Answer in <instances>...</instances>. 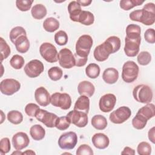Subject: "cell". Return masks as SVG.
<instances>
[{
	"label": "cell",
	"instance_id": "ee69618b",
	"mask_svg": "<svg viewBox=\"0 0 155 155\" xmlns=\"http://www.w3.org/2000/svg\"><path fill=\"white\" fill-rule=\"evenodd\" d=\"M33 0H17L16 1V7L22 12H27L31 7Z\"/></svg>",
	"mask_w": 155,
	"mask_h": 155
},
{
	"label": "cell",
	"instance_id": "d4e9b609",
	"mask_svg": "<svg viewBox=\"0 0 155 155\" xmlns=\"http://www.w3.org/2000/svg\"><path fill=\"white\" fill-rule=\"evenodd\" d=\"M137 114L142 116L147 120L153 117L155 115V106L153 104L148 103L146 105L139 108Z\"/></svg>",
	"mask_w": 155,
	"mask_h": 155
},
{
	"label": "cell",
	"instance_id": "1f68e13d",
	"mask_svg": "<svg viewBox=\"0 0 155 155\" xmlns=\"http://www.w3.org/2000/svg\"><path fill=\"white\" fill-rule=\"evenodd\" d=\"M100 67L95 63H91L87 65L85 68L86 75L91 79L97 78L100 74Z\"/></svg>",
	"mask_w": 155,
	"mask_h": 155
},
{
	"label": "cell",
	"instance_id": "5bb4252c",
	"mask_svg": "<svg viewBox=\"0 0 155 155\" xmlns=\"http://www.w3.org/2000/svg\"><path fill=\"white\" fill-rule=\"evenodd\" d=\"M88 114L86 113L73 110L67 113V116L69 119L71 124L78 127H85L88 124Z\"/></svg>",
	"mask_w": 155,
	"mask_h": 155
},
{
	"label": "cell",
	"instance_id": "7402d4cb",
	"mask_svg": "<svg viewBox=\"0 0 155 155\" xmlns=\"http://www.w3.org/2000/svg\"><path fill=\"white\" fill-rule=\"evenodd\" d=\"M68 11L70 18L74 22H78V18L82 12L81 5L76 1H71L68 5Z\"/></svg>",
	"mask_w": 155,
	"mask_h": 155
},
{
	"label": "cell",
	"instance_id": "d590c367",
	"mask_svg": "<svg viewBox=\"0 0 155 155\" xmlns=\"http://www.w3.org/2000/svg\"><path fill=\"white\" fill-rule=\"evenodd\" d=\"M0 50H1V61L7 59L10 54V48L6 41L2 38H0Z\"/></svg>",
	"mask_w": 155,
	"mask_h": 155
},
{
	"label": "cell",
	"instance_id": "44dd1931",
	"mask_svg": "<svg viewBox=\"0 0 155 155\" xmlns=\"http://www.w3.org/2000/svg\"><path fill=\"white\" fill-rule=\"evenodd\" d=\"M119 78V72L114 68H107L102 74V79L105 82L108 84H113L117 82Z\"/></svg>",
	"mask_w": 155,
	"mask_h": 155
},
{
	"label": "cell",
	"instance_id": "d6986e66",
	"mask_svg": "<svg viewBox=\"0 0 155 155\" xmlns=\"http://www.w3.org/2000/svg\"><path fill=\"white\" fill-rule=\"evenodd\" d=\"M91 141L93 145L100 150L107 148L110 143L108 137L105 134L101 133L94 134L91 138Z\"/></svg>",
	"mask_w": 155,
	"mask_h": 155
},
{
	"label": "cell",
	"instance_id": "b9f144b4",
	"mask_svg": "<svg viewBox=\"0 0 155 155\" xmlns=\"http://www.w3.org/2000/svg\"><path fill=\"white\" fill-rule=\"evenodd\" d=\"M137 60L140 65H147L149 64L151 61V54L147 51H141L139 53L137 57Z\"/></svg>",
	"mask_w": 155,
	"mask_h": 155
},
{
	"label": "cell",
	"instance_id": "6da1fadb",
	"mask_svg": "<svg viewBox=\"0 0 155 155\" xmlns=\"http://www.w3.org/2000/svg\"><path fill=\"white\" fill-rule=\"evenodd\" d=\"M93 45V39L88 35L81 36L76 44V53L74 54L77 67L84 66L87 61L88 56Z\"/></svg>",
	"mask_w": 155,
	"mask_h": 155
},
{
	"label": "cell",
	"instance_id": "4fadbf2b",
	"mask_svg": "<svg viewBox=\"0 0 155 155\" xmlns=\"http://www.w3.org/2000/svg\"><path fill=\"white\" fill-rule=\"evenodd\" d=\"M21 88L20 82L14 79H5L1 82V92L7 96H10L16 93Z\"/></svg>",
	"mask_w": 155,
	"mask_h": 155
},
{
	"label": "cell",
	"instance_id": "4316f807",
	"mask_svg": "<svg viewBox=\"0 0 155 155\" xmlns=\"http://www.w3.org/2000/svg\"><path fill=\"white\" fill-rule=\"evenodd\" d=\"M47 8L46 7L41 4H37L35 5L31 10V14L33 18L36 19H42L47 15Z\"/></svg>",
	"mask_w": 155,
	"mask_h": 155
},
{
	"label": "cell",
	"instance_id": "c3c4849f",
	"mask_svg": "<svg viewBox=\"0 0 155 155\" xmlns=\"http://www.w3.org/2000/svg\"><path fill=\"white\" fill-rule=\"evenodd\" d=\"M39 108V107L36 104L29 103L25 107V112L29 116L35 117V114Z\"/></svg>",
	"mask_w": 155,
	"mask_h": 155
},
{
	"label": "cell",
	"instance_id": "db71d44e",
	"mask_svg": "<svg viewBox=\"0 0 155 155\" xmlns=\"http://www.w3.org/2000/svg\"><path fill=\"white\" fill-rule=\"evenodd\" d=\"M36 153L31 150H27L26 151L23 152L22 154H35Z\"/></svg>",
	"mask_w": 155,
	"mask_h": 155
},
{
	"label": "cell",
	"instance_id": "681fc988",
	"mask_svg": "<svg viewBox=\"0 0 155 155\" xmlns=\"http://www.w3.org/2000/svg\"><path fill=\"white\" fill-rule=\"evenodd\" d=\"M145 40L150 44L155 42V31L153 28H148L144 33Z\"/></svg>",
	"mask_w": 155,
	"mask_h": 155
},
{
	"label": "cell",
	"instance_id": "816d5d0a",
	"mask_svg": "<svg viewBox=\"0 0 155 155\" xmlns=\"http://www.w3.org/2000/svg\"><path fill=\"white\" fill-rule=\"evenodd\" d=\"M122 154H130V155H134L135 154L134 150L131 148L128 147H125L123 151L121 152Z\"/></svg>",
	"mask_w": 155,
	"mask_h": 155
},
{
	"label": "cell",
	"instance_id": "f907efd6",
	"mask_svg": "<svg viewBox=\"0 0 155 155\" xmlns=\"http://www.w3.org/2000/svg\"><path fill=\"white\" fill-rule=\"evenodd\" d=\"M154 127H152L151 129H150L148 133V139L149 140L153 143H155V137H154Z\"/></svg>",
	"mask_w": 155,
	"mask_h": 155
},
{
	"label": "cell",
	"instance_id": "7bdbcfd3",
	"mask_svg": "<svg viewBox=\"0 0 155 155\" xmlns=\"http://www.w3.org/2000/svg\"><path fill=\"white\" fill-rule=\"evenodd\" d=\"M137 151L139 155H150L151 153V147L147 142H141L137 145Z\"/></svg>",
	"mask_w": 155,
	"mask_h": 155
},
{
	"label": "cell",
	"instance_id": "30bf717a",
	"mask_svg": "<svg viewBox=\"0 0 155 155\" xmlns=\"http://www.w3.org/2000/svg\"><path fill=\"white\" fill-rule=\"evenodd\" d=\"M59 64L62 68L69 69L75 66L74 56L71 51L67 48H62L58 53Z\"/></svg>",
	"mask_w": 155,
	"mask_h": 155
},
{
	"label": "cell",
	"instance_id": "8fae6325",
	"mask_svg": "<svg viewBox=\"0 0 155 155\" xmlns=\"http://www.w3.org/2000/svg\"><path fill=\"white\" fill-rule=\"evenodd\" d=\"M44 70L43 63L38 59H33L29 61L24 67V71L26 75L31 78L39 76Z\"/></svg>",
	"mask_w": 155,
	"mask_h": 155
},
{
	"label": "cell",
	"instance_id": "f5cc1de1",
	"mask_svg": "<svg viewBox=\"0 0 155 155\" xmlns=\"http://www.w3.org/2000/svg\"><path fill=\"white\" fill-rule=\"evenodd\" d=\"M76 1L81 5V6L83 7L88 6L92 2V1L91 0H78Z\"/></svg>",
	"mask_w": 155,
	"mask_h": 155
},
{
	"label": "cell",
	"instance_id": "ac0fdd59",
	"mask_svg": "<svg viewBox=\"0 0 155 155\" xmlns=\"http://www.w3.org/2000/svg\"><path fill=\"white\" fill-rule=\"evenodd\" d=\"M35 98L37 103L42 107H46L50 103L51 96L44 87H40L35 90Z\"/></svg>",
	"mask_w": 155,
	"mask_h": 155
},
{
	"label": "cell",
	"instance_id": "836d02e7",
	"mask_svg": "<svg viewBox=\"0 0 155 155\" xmlns=\"http://www.w3.org/2000/svg\"><path fill=\"white\" fill-rule=\"evenodd\" d=\"M144 2L140 0H122L120 1V7L124 10H129L136 6L140 5Z\"/></svg>",
	"mask_w": 155,
	"mask_h": 155
},
{
	"label": "cell",
	"instance_id": "7a4b0ae2",
	"mask_svg": "<svg viewBox=\"0 0 155 155\" xmlns=\"http://www.w3.org/2000/svg\"><path fill=\"white\" fill-rule=\"evenodd\" d=\"M129 18L133 21L142 23L145 25H151L155 22L154 4L149 2L146 4L142 9H138L131 12Z\"/></svg>",
	"mask_w": 155,
	"mask_h": 155
},
{
	"label": "cell",
	"instance_id": "8992f818",
	"mask_svg": "<svg viewBox=\"0 0 155 155\" xmlns=\"http://www.w3.org/2000/svg\"><path fill=\"white\" fill-rule=\"evenodd\" d=\"M50 103L54 107H59L62 110H66L70 108L71 105V99L70 96L66 93L59 92L51 94Z\"/></svg>",
	"mask_w": 155,
	"mask_h": 155
},
{
	"label": "cell",
	"instance_id": "4dcf8cb0",
	"mask_svg": "<svg viewBox=\"0 0 155 155\" xmlns=\"http://www.w3.org/2000/svg\"><path fill=\"white\" fill-rule=\"evenodd\" d=\"M94 16L93 14L85 10H82L79 18L78 22L85 25H90L94 23Z\"/></svg>",
	"mask_w": 155,
	"mask_h": 155
},
{
	"label": "cell",
	"instance_id": "8d00e7d4",
	"mask_svg": "<svg viewBox=\"0 0 155 155\" xmlns=\"http://www.w3.org/2000/svg\"><path fill=\"white\" fill-rule=\"evenodd\" d=\"M48 75L50 79L53 81H57L61 79L63 75L62 70L58 67H52L48 70Z\"/></svg>",
	"mask_w": 155,
	"mask_h": 155
},
{
	"label": "cell",
	"instance_id": "5b68a950",
	"mask_svg": "<svg viewBox=\"0 0 155 155\" xmlns=\"http://www.w3.org/2000/svg\"><path fill=\"white\" fill-rule=\"evenodd\" d=\"M41 56L48 62L54 63L58 61V53L54 45L50 42H44L39 47Z\"/></svg>",
	"mask_w": 155,
	"mask_h": 155
},
{
	"label": "cell",
	"instance_id": "277c9868",
	"mask_svg": "<svg viewBox=\"0 0 155 155\" xmlns=\"http://www.w3.org/2000/svg\"><path fill=\"white\" fill-rule=\"evenodd\" d=\"M139 71L138 65L133 61H128L122 66V79L127 83H131L137 79Z\"/></svg>",
	"mask_w": 155,
	"mask_h": 155
},
{
	"label": "cell",
	"instance_id": "9a60e30c",
	"mask_svg": "<svg viewBox=\"0 0 155 155\" xmlns=\"http://www.w3.org/2000/svg\"><path fill=\"white\" fill-rule=\"evenodd\" d=\"M116 102V97L111 93H107L103 95L99 99V107L102 112L108 113L111 111Z\"/></svg>",
	"mask_w": 155,
	"mask_h": 155
},
{
	"label": "cell",
	"instance_id": "60d3db41",
	"mask_svg": "<svg viewBox=\"0 0 155 155\" xmlns=\"http://www.w3.org/2000/svg\"><path fill=\"white\" fill-rule=\"evenodd\" d=\"M55 42L60 45H65L68 42V35L67 33L63 30H59L54 35Z\"/></svg>",
	"mask_w": 155,
	"mask_h": 155
},
{
	"label": "cell",
	"instance_id": "ba28073f",
	"mask_svg": "<svg viewBox=\"0 0 155 155\" xmlns=\"http://www.w3.org/2000/svg\"><path fill=\"white\" fill-rule=\"evenodd\" d=\"M114 53L111 44L105 40L102 44L95 47L93 55L94 59L99 62L106 61L110 54Z\"/></svg>",
	"mask_w": 155,
	"mask_h": 155
},
{
	"label": "cell",
	"instance_id": "603a6c76",
	"mask_svg": "<svg viewBox=\"0 0 155 155\" xmlns=\"http://www.w3.org/2000/svg\"><path fill=\"white\" fill-rule=\"evenodd\" d=\"M74 110L88 114L90 110V99L88 97L84 95H81L75 102Z\"/></svg>",
	"mask_w": 155,
	"mask_h": 155
},
{
	"label": "cell",
	"instance_id": "f1b7e54d",
	"mask_svg": "<svg viewBox=\"0 0 155 155\" xmlns=\"http://www.w3.org/2000/svg\"><path fill=\"white\" fill-rule=\"evenodd\" d=\"M91 123L92 126L98 130H104L107 126V119L101 114L94 115L91 119Z\"/></svg>",
	"mask_w": 155,
	"mask_h": 155
},
{
	"label": "cell",
	"instance_id": "f35d334b",
	"mask_svg": "<svg viewBox=\"0 0 155 155\" xmlns=\"http://www.w3.org/2000/svg\"><path fill=\"white\" fill-rule=\"evenodd\" d=\"M25 61L22 56L19 54H15L12 56V58L10 60V65L16 70L21 69L24 64Z\"/></svg>",
	"mask_w": 155,
	"mask_h": 155
},
{
	"label": "cell",
	"instance_id": "484cf974",
	"mask_svg": "<svg viewBox=\"0 0 155 155\" xmlns=\"http://www.w3.org/2000/svg\"><path fill=\"white\" fill-rule=\"evenodd\" d=\"M30 134L35 140H41L45 137V129L39 124H36L31 127Z\"/></svg>",
	"mask_w": 155,
	"mask_h": 155
},
{
	"label": "cell",
	"instance_id": "bcb514c9",
	"mask_svg": "<svg viewBox=\"0 0 155 155\" xmlns=\"http://www.w3.org/2000/svg\"><path fill=\"white\" fill-rule=\"evenodd\" d=\"M76 154L77 155H93V151L88 145L82 144L78 148Z\"/></svg>",
	"mask_w": 155,
	"mask_h": 155
},
{
	"label": "cell",
	"instance_id": "ffe728a7",
	"mask_svg": "<svg viewBox=\"0 0 155 155\" xmlns=\"http://www.w3.org/2000/svg\"><path fill=\"white\" fill-rule=\"evenodd\" d=\"M78 91L80 95L87 96V97H91L95 91V87L94 85L87 81H84L78 84Z\"/></svg>",
	"mask_w": 155,
	"mask_h": 155
},
{
	"label": "cell",
	"instance_id": "9c48e42d",
	"mask_svg": "<svg viewBox=\"0 0 155 155\" xmlns=\"http://www.w3.org/2000/svg\"><path fill=\"white\" fill-rule=\"evenodd\" d=\"M131 115V110L126 106H122L111 113L109 116L110 121L116 124H120L128 120Z\"/></svg>",
	"mask_w": 155,
	"mask_h": 155
},
{
	"label": "cell",
	"instance_id": "f6af8a7d",
	"mask_svg": "<svg viewBox=\"0 0 155 155\" xmlns=\"http://www.w3.org/2000/svg\"><path fill=\"white\" fill-rule=\"evenodd\" d=\"M11 146L10 140L8 137H4L0 141V151L1 154L8 153L10 150Z\"/></svg>",
	"mask_w": 155,
	"mask_h": 155
},
{
	"label": "cell",
	"instance_id": "ab89813d",
	"mask_svg": "<svg viewBox=\"0 0 155 155\" xmlns=\"http://www.w3.org/2000/svg\"><path fill=\"white\" fill-rule=\"evenodd\" d=\"M71 122L67 116L59 117L56 120L55 127L59 130H67L70 125Z\"/></svg>",
	"mask_w": 155,
	"mask_h": 155
},
{
	"label": "cell",
	"instance_id": "74e56055",
	"mask_svg": "<svg viewBox=\"0 0 155 155\" xmlns=\"http://www.w3.org/2000/svg\"><path fill=\"white\" fill-rule=\"evenodd\" d=\"M147 121L143 117L136 113V116L132 119V125L137 130H142L147 125Z\"/></svg>",
	"mask_w": 155,
	"mask_h": 155
},
{
	"label": "cell",
	"instance_id": "d6a6232c",
	"mask_svg": "<svg viewBox=\"0 0 155 155\" xmlns=\"http://www.w3.org/2000/svg\"><path fill=\"white\" fill-rule=\"evenodd\" d=\"M8 120L13 124L18 125L22 122L23 120L22 114L17 110H12L7 113Z\"/></svg>",
	"mask_w": 155,
	"mask_h": 155
},
{
	"label": "cell",
	"instance_id": "2e32d148",
	"mask_svg": "<svg viewBox=\"0 0 155 155\" xmlns=\"http://www.w3.org/2000/svg\"><path fill=\"white\" fill-rule=\"evenodd\" d=\"M141 39L125 38L124 52L128 57L136 56L139 51Z\"/></svg>",
	"mask_w": 155,
	"mask_h": 155
},
{
	"label": "cell",
	"instance_id": "f546056e",
	"mask_svg": "<svg viewBox=\"0 0 155 155\" xmlns=\"http://www.w3.org/2000/svg\"><path fill=\"white\" fill-rule=\"evenodd\" d=\"M59 27V22L56 18L53 17L47 18L43 22L44 29L50 33L57 30Z\"/></svg>",
	"mask_w": 155,
	"mask_h": 155
},
{
	"label": "cell",
	"instance_id": "3957f363",
	"mask_svg": "<svg viewBox=\"0 0 155 155\" xmlns=\"http://www.w3.org/2000/svg\"><path fill=\"white\" fill-rule=\"evenodd\" d=\"M134 99L142 104L150 103L153 99V91L151 88L145 84H140L136 86L133 90Z\"/></svg>",
	"mask_w": 155,
	"mask_h": 155
},
{
	"label": "cell",
	"instance_id": "7dc6e473",
	"mask_svg": "<svg viewBox=\"0 0 155 155\" xmlns=\"http://www.w3.org/2000/svg\"><path fill=\"white\" fill-rule=\"evenodd\" d=\"M112 46L114 52H117L120 48V40L116 36H111L106 39Z\"/></svg>",
	"mask_w": 155,
	"mask_h": 155
},
{
	"label": "cell",
	"instance_id": "e0dca14e",
	"mask_svg": "<svg viewBox=\"0 0 155 155\" xmlns=\"http://www.w3.org/2000/svg\"><path fill=\"white\" fill-rule=\"evenodd\" d=\"M12 144L16 150H21L26 148L29 143L30 139L28 135L24 132H18L12 137Z\"/></svg>",
	"mask_w": 155,
	"mask_h": 155
},
{
	"label": "cell",
	"instance_id": "e575fe53",
	"mask_svg": "<svg viewBox=\"0 0 155 155\" xmlns=\"http://www.w3.org/2000/svg\"><path fill=\"white\" fill-rule=\"evenodd\" d=\"M22 35H26L27 36V33L25 30L21 26H17L14 28H13L11 31H10L9 34V38L12 42L14 44L15 41L19 38Z\"/></svg>",
	"mask_w": 155,
	"mask_h": 155
},
{
	"label": "cell",
	"instance_id": "cb8c5ba5",
	"mask_svg": "<svg viewBox=\"0 0 155 155\" xmlns=\"http://www.w3.org/2000/svg\"><path fill=\"white\" fill-rule=\"evenodd\" d=\"M16 50L20 53H25L30 48V42L26 35L21 36L14 42Z\"/></svg>",
	"mask_w": 155,
	"mask_h": 155
},
{
	"label": "cell",
	"instance_id": "7c38bea8",
	"mask_svg": "<svg viewBox=\"0 0 155 155\" xmlns=\"http://www.w3.org/2000/svg\"><path fill=\"white\" fill-rule=\"evenodd\" d=\"M35 117L38 120L42 122L48 128L55 127L56 122L58 118L55 114L41 108L37 111Z\"/></svg>",
	"mask_w": 155,
	"mask_h": 155
},
{
	"label": "cell",
	"instance_id": "52a82bcc",
	"mask_svg": "<svg viewBox=\"0 0 155 155\" xmlns=\"http://www.w3.org/2000/svg\"><path fill=\"white\" fill-rule=\"evenodd\" d=\"M78 142V136L73 131L62 134L58 139V145L62 150H72Z\"/></svg>",
	"mask_w": 155,
	"mask_h": 155
},
{
	"label": "cell",
	"instance_id": "83f0119b",
	"mask_svg": "<svg viewBox=\"0 0 155 155\" xmlns=\"http://www.w3.org/2000/svg\"><path fill=\"white\" fill-rule=\"evenodd\" d=\"M140 27L138 25L131 24L126 28V38L132 39H140Z\"/></svg>",
	"mask_w": 155,
	"mask_h": 155
}]
</instances>
